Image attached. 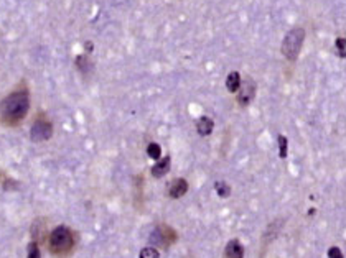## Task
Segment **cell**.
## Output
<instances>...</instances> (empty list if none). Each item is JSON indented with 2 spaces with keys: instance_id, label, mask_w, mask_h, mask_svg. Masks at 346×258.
I'll list each match as a JSON object with an SVG mask.
<instances>
[{
  "instance_id": "13",
  "label": "cell",
  "mask_w": 346,
  "mask_h": 258,
  "mask_svg": "<svg viewBox=\"0 0 346 258\" xmlns=\"http://www.w3.org/2000/svg\"><path fill=\"white\" fill-rule=\"evenodd\" d=\"M214 191L221 199H228L231 196V186L228 183H224V181H216L214 183Z\"/></svg>"
},
{
  "instance_id": "8",
  "label": "cell",
  "mask_w": 346,
  "mask_h": 258,
  "mask_svg": "<svg viewBox=\"0 0 346 258\" xmlns=\"http://www.w3.org/2000/svg\"><path fill=\"white\" fill-rule=\"evenodd\" d=\"M170 166H172V156H161L160 160H157V163L152 166V176L154 178H163L165 174H168Z\"/></svg>"
},
{
  "instance_id": "6",
  "label": "cell",
  "mask_w": 346,
  "mask_h": 258,
  "mask_svg": "<svg viewBox=\"0 0 346 258\" xmlns=\"http://www.w3.org/2000/svg\"><path fill=\"white\" fill-rule=\"evenodd\" d=\"M255 90H257V84H255V81L251 76H247L246 79L241 81L239 90H237V102H239L241 107H247L254 101Z\"/></svg>"
},
{
  "instance_id": "3",
  "label": "cell",
  "mask_w": 346,
  "mask_h": 258,
  "mask_svg": "<svg viewBox=\"0 0 346 258\" xmlns=\"http://www.w3.org/2000/svg\"><path fill=\"white\" fill-rule=\"evenodd\" d=\"M305 42V30L302 26H295L292 28L289 33L285 35L284 42H282V54L289 61H295L299 58L300 51H302Z\"/></svg>"
},
{
  "instance_id": "9",
  "label": "cell",
  "mask_w": 346,
  "mask_h": 258,
  "mask_svg": "<svg viewBox=\"0 0 346 258\" xmlns=\"http://www.w3.org/2000/svg\"><path fill=\"white\" fill-rule=\"evenodd\" d=\"M224 257L226 258H244V245L237 238H231L224 247Z\"/></svg>"
},
{
  "instance_id": "1",
  "label": "cell",
  "mask_w": 346,
  "mask_h": 258,
  "mask_svg": "<svg viewBox=\"0 0 346 258\" xmlns=\"http://www.w3.org/2000/svg\"><path fill=\"white\" fill-rule=\"evenodd\" d=\"M30 108V96L26 89L13 90L12 94L0 102V119L2 124L7 127L20 125L28 114Z\"/></svg>"
},
{
  "instance_id": "16",
  "label": "cell",
  "mask_w": 346,
  "mask_h": 258,
  "mask_svg": "<svg viewBox=\"0 0 346 258\" xmlns=\"http://www.w3.org/2000/svg\"><path fill=\"white\" fill-rule=\"evenodd\" d=\"M26 258H42L40 243L37 240H31L28 245H26Z\"/></svg>"
},
{
  "instance_id": "19",
  "label": "cell",
  "mask_w": 346,
  "mask_h": 258,
  "mask_svg": "<svg viewBox=\"0 0 346 258\" xmlns=\"http://www.w3.org/2000/svg\"><path fill=\"white\" fill-rule=\"evenodd\" d=\"M326 255H328V258H345L343 252H341L340 247H330V248H328Z\"/></svg>"
},
{
  "instance_id": "4",
  "label": "cell",
  "mask_w": 346,
  "mask_h": 258,
  "mask_svg": "<svg viewBox=\"0 0 346 258\" xmlns=\"http://www.w3.org/2000/svg\"><path fill=\"white\" fill-rule=\"evenodd\" d=\"M178 235L175 232V229L168 227V225L165 224H160L157 225L154 229V232H152V237H150V242L157 245V248H165L167 250L168 247H172L175 242H177Z\"/></svg>"
},
{
  "instance_id": "20",
  "label": "cell",
  "mask_w": 346,
  "mask_h": 258,
  "mask_svg": "<svg viewBox=\"0 0 346 258\" xmlns=\"http://www.w3.org/2000/svg\"><path fill=\"white\" fill-rule=\"evenodd\" d=\"M84 48H86V53H92V43H89V42H86V44H84Z\"/></svg>"
},
{
  "instance_id": "18",
  "label": "cell",
  "mask_w": 346,
  "mask_h": 258,
  "mask_svg": "<svg viewBox=\"0 0 346 258\" xmlns=\"http://www.w3.org/2000/svg\"><path fill=\"white\" fill-rule=\"evenodd\" d=\"M335 46L336 49H338V56L341 58V60H345V56H346V44H345V38L343 36H338L336 38V42H335Z\"/></svg>"
},
{
  "instance_id": "15",
  "label": "cell",
  "mask_w": 346,
  "mask_h": 258,
  "mask_svg": "<svg viewBox=\"0 0 346 258\" xmlns=\"http://www.w3.org/2000/svg\"><path fill=\"white\" fill-rule=\"evenodd\" d=\"M277 145H278V156H280L282 160H285L287 153H289V140H287L285 135H278Z\"/></svg>"
},
{
  "instance_id": "10",
  "label": "cell",
  "mask_w": 346,
  "mask_h": 258,
  "mask_svg": "<svg viewBox=\"0 0 346 258\" xmlns=\"http://www.w3.org/2000/svg\"><path fill=\"white\" fill-rule=\"evenodd\" d=\"M214 130V120L209 119L206 115H201L200 119L196 120V132L200 137H209Z\"/></svg>"
},
{
  "instance_id": "17",
  "label": "cell",
  "mask_w": 346,
  "mask_h": 258,
  "mask_svg": "<svg viewBox=\"0 0 346 258\" xmlns=\"http://www.w3.org/2000/svg\"><path fill=\"white\" fill-rule=\"evenodd\" d=\"M138 258H160V252L155 247H145L138 253Z\"/></svg>"
},
{
  "instance_id": "14",
  "label": "cell",
  "mask_w": 346,
  "mask_h": 258,
  "mask_svg": "<svg viewBox=\"0 0 346 258\" xmlns=\"http://www.w3.org/2000/svg\"><path fill=\"white\" fill-rule=\"evenodd\" d=\"M91 64L92 63L89 61V58L86 56V54H81V56L76 58V67H78L83 74H88V72L91 71V67H92Z\"/></svg>"
},
{
  "instance_id": "2",
  "label": "cell",
  "mask_w": 346,
  "mask_h": 258,
  "mask_svg": "<svg viewBox=\"0 0 346 258\" xmlns=\"http://www.w3.org/2000/svg\"><path fill=\"white\" fill-rule=\"evenodd\" d=\"M76 247V234L66 225H58L48 235L49 253L58 258H65L73 253Z\"/></svg>"
},
{
  "instance_id": "12",
  "label": "cell",
  "mask_w": 346,
  "mask_h": 258,
  "mask_svg": "<svg viewBox=\"0 0 346 258\" xmlns=\"http://www.w3.org/2000/svg\"><path fill=\"white\" fill-rule=\"evenodd\" d=\"M145 151H147V156L150 158V160H160L161 158V147L159 143H155V142H150L147 145V148H145Z\"/></svg>"
},
{
  "instance_id": "11",
  "label": "cell",
  "mask_w": 346,
  "mask_h": 258,
  "mask_svg": "<svg viewBox=\"0 0 346 258\" xmlns=\"http://www.w3.org/2000/svg\"><path fill=\"white\" fill-rule=\"evenodd\" d=\"M241 74L237 71H231L228 74V78H226V89L229 90L231 94H236L237 90H239V86H241Z\"/></svg>"
},
{
  "instance_id": "7",
  "label": "cell",
  "mask_w": 346,
  "mask_h": 258,
  "mask_svg": "<svg viewBox=\"0 0 346 258\" xmlns=\"http://www.w3.org/2000/svg\"><path fill=\"white\" fill-rule=\"evenodd\" d=\"M188 189H190V186H188V181L185 178H175L172 183L168 184L167 196L170 199H180L188 193Z\"/></svg>"
},
{
  "instance_id": "5",
  "label": "cell",
  "mask_w": 346,
  "mask_h": 258,
  "mask_svg": "<svg viewBox=\"0 0 346 258\" xmlns=\"http://www.w3.org/2000/svg\"><path fill=\"white\" fill-rule=\"evenodd\" d=\"M51 135H53L51 122H49L43 114L37 115V119H35L33 125H31V130H30L31 140L37 143H42V142H46V140L51 138Z\"/></svg>"
}]
</instances>
